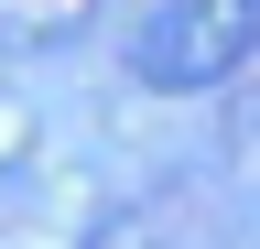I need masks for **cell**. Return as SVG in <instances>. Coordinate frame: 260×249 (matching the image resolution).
Listing matches in <instances>:
<instances>
[{
    "label": "cell",
    "instance_id": "1",
    "mask_svg": "<svg viewBox=\"0 0 260 249\" xmlns=\"http://www.w3.org/2000/svg\"><path fill=\"white\" fill-rule=\"evenodd\" d=\"M249 54H260V0H152L130 33V76L152 98H195V87H228Z\"/></svg>",
    "mask_w": 260,
    "mask_h": 249
}]
</instances>
